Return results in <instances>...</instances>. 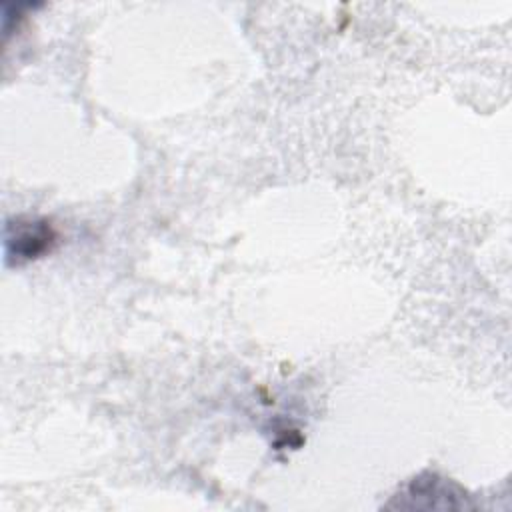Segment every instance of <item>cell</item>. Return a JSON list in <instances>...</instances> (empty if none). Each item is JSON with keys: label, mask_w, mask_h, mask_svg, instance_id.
Segmentation results:
<instances>
[{"label": "cell", "mask_w": 512, "mask_h": 512, "mask_svg": "<svg viewBox=\"0 0 512 512\" xmlns=\"http://www.w3.org/2000/svg\"><path fill=\"white\" fill-rule=\"evenodd\" d=\"M56 242V232L42 218H16L6 226V260L24 264L42 256Z\"/></svg>", "instance_id": "6da1fadb"}]
</instances>
